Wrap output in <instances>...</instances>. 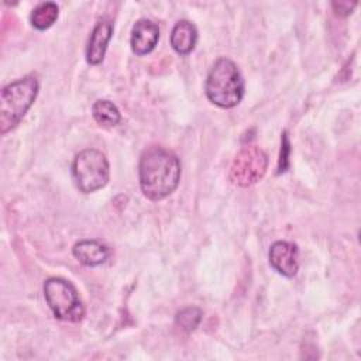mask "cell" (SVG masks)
<instances>
[{"instance_id": "obj_13", "label": "cell", "mask_w": 361, "mask_h": 361, "mask_svg": "<svg viewBox=\"0 0 361 361\" xmlns=\"http://www.w3.org/2000/svg\"><path fill=\"white\" fill-rule=\"evenodd\" d=\"M94 120L104 127H114L121 121L120 110L110 100H97L92 107Z\"/></svg>"}, {"instance_id": "obj_10", "label": "cell", "mask_w": 361, "mask_h": 361, "mask_svg": "<svg viewBox=\"0 0 361 361\" xmlns=\"http://www.w3.org/2000/svg\"><path fill=\"white\" fill-rule=\"evenodd\" d=\"M73 257L86 267H97L109 258V248L96 240H80L72 248Z\"/></svg>"}, {"instance_id": "obj_6", "label": "cell", "mask_w": 361, "mask_h": 361, "mask_svg": "<svg viewBox=\"0 0 361 361\" xmlns=\"http://www.w3.org/2000/svg\"><path fill=\"white\" fill-rule=\"evenodd\" d=\"M268 157L257 145H244L234 157L230 166V180L241 188L257 183L267 172Z\"/></svg>"}, {"instance_id": "obj_4", "label": "cell", "mask_w": 361, "mask_h": 361, "mask_svg": "<svg viewBox=\"0 0 361 361\" xmlns=\"http://www.w3.org/2000/svg\"><path fill=\"white\" fill-rule=\"evenodd\" d=\"M72 176L76 188L83 193H92L104 188L110 178L106 155L94 148L80 151L73 158Z\"/></svg>"}, {"instance_id": "obj_1", "label": "cell", "mask_w": 361, "mask_h": 361, "mask_svg": "<svg viewBox=\"0 0 361 361\" xmlns=\"http://www.w3.org/2000/svg\"><path fill=\"white\" fill-rule=\"evenodd\" d=\"M180 172L179 158L173 152L158 145L147 148L138 165L142 195L152 202L168 197L178 188Z\"/></svg>"}, {"instance_id": "obj_8", "label": "cell", "mask_w": 361, "mask_h": 361, "mask_svg": "<svg viewBox=\"0 0 361 361\" xmlns=\"http://www.w3.org/2000/svg\"><path fill=\"white\" fill-rule=\"evenodd\" d=\"M159 39V28L155 23L147 18L138 20L131 30V49L135 55L142 56L149 54Z\"/></svg>"}, {"instance_id": "obj_15", "label": "cell", "mask_w": 361, "mask_h": 361, "mask_svg": "<svg viewBox=\"0 0 361 361\" xmlns=\"http://www.w3.org/2000/svg\"><path fill=\"white\" fill-rule=\"evenodd\" d=\"M289 141L286 131H283L282 135V144H281V154H279V164H278V173H282L288 168V161H289Z\"/></svg>"}, {"instance_id": "obj_11", "label": "cell", "mask_w": 361, "mask_h": 361, "mask_svg": "<svg viewBox=\"0 0 361 361\" xmlns=\"http://www.w3.org/2000/svg\"><path fill=\"white\" fill-rule=\"evenodd\" d=\"M197 41L196 27L188 21L180 20L175 24L171 32V45L179 55H188L195 49Z\"/></svg>"}, {"instance_id": "obj_7", "label": "cell", "mask_w": 361, "mask_h": 361, "mask_svg": "<svg viewBox=\"0 0 361 361\" xmlns=\"http://www.w3.org/2000/svg\"><path fill=\"white\" fill-rule=\"evenodd\" d=\"M268 259L278 274L292 278L299 269L298 245L289 241H275L268 251Z\"/></svg>"}, {"instance_id": "obj_16", "label": "cell", "mask_w": 361, "mask_h": 361, "mask_svg": "<svg viewBox=\"0 0 361 361\" xmlns=\"http://www.w3.org/2000/svg\"><path fill=\"white\" fill-rule=\"evenodd\" d=\"M357 6V3H348V1H338V3H333V7L336 10V14L338 16H348L353 8Z\"/></svg>"}, {"instance_id": "obj_2", "label": "cell", "mask_w": 361, "mask_h": 361, "mask_svg": "<svg viewBox=\"0 0 361 361\" xmlns=\"http://www.w3.org/2000/svg\"><path fill=\"white\" fill-rule=\"evenodd\" d=\"M206 97L221 109L237 106L244 96V79L237 65L228 58H219L210 68L206 83Z\"/></svg>"}, {"instance_id": "obj_3", "label": "cell", "mask_w": 361, "mask_h": 361, "mask_svg": "<svg viewBox=\"0 0 361 361\" xmlns=\"http://www.w3.org/2000/svg\"><path fill=\"white\" fill-rule=\"evenodd\" d=\"M38 80L28 75L3 87L0 96V133L14 128L32 106L38 94Z\"/></svg>"}, {"instance_id": "obj_14", "label": "cell", "mask_w": 361, "mask_h": 361, "mask_svg": "<svg viewBox=\"0 0 361 361\" xmlns=\"http://www.w3.org/2000/svg\"><path fill=\"white\" fill-rule=\"evenodd\" d=\"M202 316H203V313L199 307H195V306L185 307L180 312L176 313L175 322L182 330L192 331L199 326V323L202 320Z\"/></svg>"}, {"instance_id": "obj_9", "label": "cell", "mask_w": 361, "mask_h": 361, "mask_svg": "<svg viewBox=\"0 0 361 361\" xmlns=\"http://www.w3.org/2000/svg\"><path fill=\"white\" fill-rule=\"evenodd\" d=\"M111 34H113V24L107 18H102L96 23L86 47L87 63L99 65L103 61Z\"/></svg>"}, {"instance_id": "obj_12", "label": "cell", "mask_w": 361, "mask_h": 361, "mask_svg": "<svg viewBox=\"0 0 361 361\" xmlns=\"http://www.w3.org/2000/svg\"><path fill=\"white\" fill-rule=\"evenodd\" d=\"M58 14H59V8H58L56 3H54V1L41 3L31 13V17H30L31 24L34 28H37L39 31L48 30L56 21Z\"/></svg>"}, {"instance_id": "obj_5", "label": "cell", "mask_w": 361, "mask_h": 361, "mask_svg": "<svg viewBox=\"0 0 361 361\" xmlns=\"http://www.w3.org/2000/svg\"><path fill=\"white\" fill-rule=\"evenodd\" d=\"M44 296L54 316L63 322H80L85 306L76 288L66 279L52 276L44 282Z\"/></svg>"}]
</instances>
